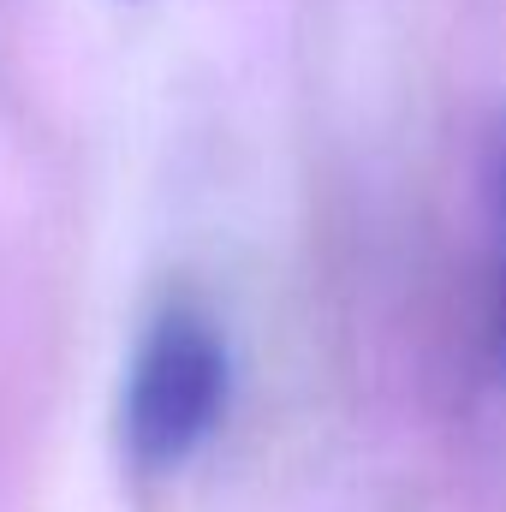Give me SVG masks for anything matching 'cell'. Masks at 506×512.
<instances>
[{
    "instance_id": "1",
    "label": "cell",
    "mask_w": 506,
    "mask_h": 512,
    "mask_svg": "<svg viewBox=\"0 0 506 512\" xmlns=\"http://www.w3.org/2000/svg\"><path fill=\"white\" fill-rule=\"evenodd\" d=\"M233 352L197 298H167L137 334L126 370V453L143 471H179L227 417Z\"/></svg>"
},
{
    "instance_id": "2",
    "label": "cell",
    "mask_w": 506,
    "mask_h": 512,
    "mask_svg": "<svg viewBox=\"0 0 506 512\" xmlns=\"http://www.w3.org/2000/svg\"><path fill=\"white\" fill-rule=\"evenodd\" d=\"M495 352L506 364V262H501V292H495Z\"/></svg>"
}]
</instances>
